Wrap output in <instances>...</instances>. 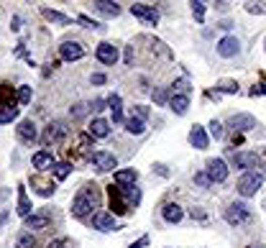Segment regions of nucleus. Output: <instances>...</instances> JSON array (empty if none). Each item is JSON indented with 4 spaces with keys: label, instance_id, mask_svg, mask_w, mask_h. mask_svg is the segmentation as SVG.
Returning a JSON list of instances; mask_svg holds the SVG:
<instances>
[{
    "label": "nucleus",
    "instance_id": "f257e3e1",
    "mask_svg": "<svg viewBox=\"0 0 266 248\" xmlns=\"http://www.w3.org/2000/svg\"><path fill=\"white\" fill-rule=\"evenodd\" d=\"M97 205H100L97 187H85L77 197H74V202H72V215L74 218H87V213L92 208H97Z\"/></svg>",
    "mask_w": 266,
    "mask_h": 248
},
{
    "label": "nucleus",
    "instance_id": "f03ea898",
    "mask_svg": "<svg viewBox=\"0 0 266 248\" xmlns=\"http://www.w3.org/2000/svg\"><path fill=\"white\" fill-rule=\"evenodd\" d=\"M261 182H263V177H261L256 169L243 172V174H241V179H238V194H241V197H253V194L258 192Z\"/></svg>",
    "mask_w": 266,
    "mask_h": 248
},
{
    "label": "nucleus",
    "instance_id": "7ed1b4c3",
    "mask_svg": "<svg viewBox=\"0 0 266 248\" xmlns=\"http://www.w3.org/2000/svg\"><path fill=\"white\" fill-rule=\"evenodd\" d=\"M225 220L231 225H243V223L251 220V208L246 202H231L228 210H225Z\"/></svg>",
    "mask_w": 266,
    "mask_h": 248
},
{
    "label": "nucleus",
    "instance_id": "20e7f679",
    "mask_svg": "<svg viewBox=\"0 0 266 248\" xmlns=\"http://www.w3.org/2000/svg\"><path fill=\"white\" fill-rule=\"evenodd\" d=\"M90 159H92V164H95L100 172H113V169H118V159H116V154H110V151H92Z\"/></svg>",
    "mask_w": 266,
    "mask_h": 248
},
{
    "label": "nucleus",
    "instance_id": "39448f33",
    "mask_svg": "<svg viewBox=\"0 0 266 248\" xmlns=\"http://www.w3.org/2000/svg\"><path fill=\"white\" fill-rule=\"evenodd\" d=\"M131 13H133L136 18H141L143 23H148V26H156V23H159V11H156L154 6L133 3V6H131Z\"/></svg>",
    "mask_w": 266,
    "mask_h": 248
},
{
    "label": "nucleus",
    "instance_id": "423d86ee",
    "mask_svg": "<svg viewBox=\"0 0 266 248\" xmlns=\"http://www.w3.org/2000/svg\"><path fill=\"white\" fill-rule=\"evenodd\" d=\"M59 57L64 62H77L85 57V46L80 44V41H64V44L59 46Z\"/></svg>",
    "mask_w": 266,
    "mask_h": 248
},
{
    "label": "nucleus",
    "instance_id": "0eeeda50",
    "mask_svg": "<svg viewBox=\"0 0 266 248\" xmlns=\"http://www.w3.org/2000/svg\"><path fill=\"white\" fill-rule=\"evenodd\" d=\"M207 177H210L212 184L225 182V179H228V164H225L223 159H210V161H207Z\"/></svg>",
    "mask_w": 266,
    "mask_h": 248
},
{
    "label": "nucleus",
    "instance_id": "6e6552de",
    "mask_svg": "<svg viewBox=\"0 0 266 248\" xmlns=\"http://www.w3.org/2000/svg\"><path fill=\"white\" fill-rule=\"evenodd\" d=\"M241 52V41L236 38V36H223L220 41H218V54L223 57V59H231V57H236Z\"/></svg>",
    "mask_w": 266,
    "mask_h": 248
},
{
    "label": "nucleus",
    "instance_id": "1a4fd4ad",
    "mask_svg": "<svg viewBox=\"0 0 266 248\" xmlns=\"http://www.w3.org/2000/svg\"><path fill=\"white\" fill-rule=\"evenodd\" d=\"M95 57H97V62L113 67V64L118 62V46H113V44H108V41H102V44H97V49H95Z\"/></svg>",
    "mask_w": 266,
    "mask_h": 248
},
{
    "label": "nucleus",
    "instance_id": "9d476101",
    "mask_svg": "<svg viewBox=\"0 0 266 248\" xmlns=\"http://www.w3.org/2000/svg\"><path fill=\"white\" fill-rule=\"evenodd\" d=\"M231 128H233V131H238V133H246V131L258 128V120H256L253 115L238 113V115H233V118H231Z\"/></svg>",
    "mask_w": 266,
    "mask_h": 248
},
{
    "label": "nucleus",
    "instance_id": "9b49d317",
    "mask_svg": "<svg viewBox=\"0 0 266 248\" xmlns=\"http://www.w3.org/2000/svg\"><path fill=\"white\" fill-rule=\"evenodd\" d=\"M92 228L102 230V233H110V230H116V218H113V213H108V210H97L92 215Z\"/></svg>",
    "mask_w": 266,
    "mask_h": 248
},
{
    "label": "nucleus",
    "instance_id": "f8f14e48",
    "mask_svg": "<svg viewBox=\"0 0 266 248\" xmlns=\"http://www.w3.org/2000/svg\"><path fill=\"white\" fill-rule=\"evenodd\" d=\"M231 161H233V167L236 169H253L256 167V161H258V156L256 154H251V151H236L233 156H231Z\"/></svg>",
    "mask_w": 266,
    "mask_h": 248
},
{
    "label": "nucleus",
    "instance_id": "ddd939ff",
    "mask_svg": "<svg viewBox=\"0 0 266 248\" xmlns=\"http://www.w3.org/2000/svg\"><path fill=\"white\" fill-rule=\"evenodd\" d=\"M64 133H67L64 123H62V120H54V123H49V126H46V133H44L41 143H44V146H49V143H57L59 138H64Z\"/></svg>",
    "mask_w": 266,
    "mask_h": 248
},
{
    "label": "nucleus",
    "instance_id": "4468645a",
    "mask_svg": "<svg viewBox=\"0 0 266 248\" xmlns=\"http://www.w3.org/2000/svg\"><path fill=\"white\" fill-rule=\"evenodd\" d=\"M16 131H18V138L23 143H33L36 138H39V131H36V123L33 120H21Z\"/></svg>",
    "mask_w": 266,
    "mask_h": 248
},
{
    "label": "nucleus",
    "instance_id": "2eb2a0df",
    "mask_svg": "<svg viewBox=\"0 0 266 248\" xmlns=\"http://www.w3.org/2000/svg\"><path fill=\"white\" fill-rule=\"evenodd\" d=\"M92 8H95L97 13L108 16V18H116V16H121V6H118V3H113V0H95V3H92Z\"/></svg>",
    "mask_w": 266,
    "mask_h": 248
},
{
    "label": "nucleus",
    "instance_id": "dca6fc26",
    "mask_svg": "<svg viewBox=\"0 0 266 248\" xmlns=\"http://www.w3.org/2000/svg\"><path fill=\"white\" fill-rule=\"evenodd\" d=\"M87 133H90V138H108V133H110V123H108L105 118H95V120L90 123Z\"/></svg>",
    "mask_w": 266,
    "mask_h": 248
},
{
    "label": "nucleus",
    "instance_id": "f3484780",
    "mask_svg": "<svg viewBox=\"0 0 266 248\" xmlns=\"http://www.w3.org/2000/svg\"><path fill=\"white\" fill-rule=\"evenodd\" d=\"M189 143H192L195 148H207L210 136L205 133V128H202V126H192V131H189Z\"/></svg>",
    "mask_w": 266,
    "mask_h": 248
},
{
    "label": "nucleus",
    "instance_id": "a211bd4d",
    "mask_svg": "<svg viewBox=\"0 0 266 248\" xmlns=\"http://www.w3.org/2000/svg\"><path fill=\"white\" fill-rule=\"evenodd\" d=\"M162 218H164L167 223H179V220L184 218V210L179 208L177 202H169V205H164V208H162Z\"/></svg>",
    "mask_w": 266,
    "mask_h": 248
},
{
    "label": "nucleus",
    "instance_id": "6ab92c4d",
    "mask_svg": "<svg viewBox=\"0 0 266 248\" xmlns=\"http://www.w3.org/2000/svg\"><path fill=\"white\" fill-rule=\"evenodd\" d=\"M31 161H33L36 169H46V167H51V164H54V154H51V148H41V151L33 154Z\"/></svg>",
    "mask_w": 266,
    "mask_h": 248
},
{
    "label": "nucleus",
    "instance_id": "aec40b11",
    "mask_svg": "<svg viewBox=\"0 0 266 248\" xmlns=\"http://www.w3.org/2000/svg\"><path fill=\"white\" fill-rule=\"evenodd\" d=\"M49 223H51V220H49V215L36 213V215H28V218H26V230H44Z\"/></svg>",
    "mask_w": 266,
    "mask_h": 248
},
{
    "label": "nucleus",
    "instance_id": "412c9836",
    "mask_svg": "<svg viewBox=\"0 0 266 248\" xmlns=\"http://www.w3.org/2000/svg\"><path fill=\"white\" fill-rule=\"evenodd\" d=\"M169 108H172L177 115H184V113H187V108H189V95H177V92H172Z\"/></svg>",
    "mask_w": 266,
    "mask_h": 248
},
{
    "label": "nucleus",
    "instance_id": "4be33fe9",
    "mask_svg": "<svg viewBox=\"0 0 266 248\" xmlns=\"http://www.w3.org/2000/svg\"><path fill=\"white\" fill-rule=\"evenodd\" d=\"M16 118H18V108L13 103H0V126H6V123H11Z\"/></svg>",
    "mask_w": 266,
    "mask_h": 248
},
{
    "label": "nucleus",
    "instance_id": "5701e85b",
    "mask_svg": "<svg viewBox=\"0 0 266 248\" xmlns=\"http://www.w3.org/2000/svg\"><path fill=\"white\" fill-rule=\"evenodd\" d=\"M18 215L26 220L31 215V202H28V194H26V187L18 184Z\"/></svg>",
    "mask_w": 266,
    "mask_h": 248
},
{
    "label": "nucleus",
    "instance_id": "b1692460",
    "mask_svg": "<svg viewBox=\"0 0 266 248\" xmlns=\"http://www.w3.org/2000/svg\"><path fill=\"white\" fill-rule=\"evenodd\" d=\"M41 16H44L46 21H51V23H59V26H69V23H72L69 16H64V13H59V11H51V8H41Z\"/></svg>",
    "mask_w": 266,
    "mask_h": 248
},
{
    "label": "nucleus",
    "instance_id": "393cba45",
    "mask_svg": "<svg viewBox=\"0 0 266 248\" xmlns=\"http://www.w3.org/2000/svg\"><path fill=\"white\" fill-rule=\"evenodd\" d=\"M136 179H138V172H136V169H118V172H116V182H118L121 187H123V184H131V187H133Z\"/></svg>",
    "mask_w": 266,
    "mask_h": 248
},
{
    "label": "nucleus",
    "instance_id": "a878e982",
    "mask_svg": "<svg viewBox=\"0 0 266 248\" xmlns=\"http://www.w3.org/2000/svg\"><path fill=\"white\" fill-rule=\"evenodd\" d=\"M108 105H110V110H113V123H123V108H121V97H118V95H113V97L108 100Z\"/></svg>",
    "mask_w": 266,
    "mask_h": 248
},
{
    "label": "nucleus",
    "instance_id": "bb28decb",
    "mask_svg": "<svg viewBox=\"0 0 266 248\" xmlns=\"http://www.w3.org/2000/svg\"><path fill=\"white\" fill-rule=\"evenodd\" d=\"M126 131H128V133H133V136H141V133H143V131H146V123H143V120H138V118H133V115H131V118H128V120H126Z\"/></svg>",
    "mask_w": 266,
    "mask_h": 248
},
{
    "label": "nucleus",
    "instance_id": "cd10ccee",
    "mask_svg": "<svg viewBox=\"0 0 266 248\" xmlns=\"http://www.w3.org/2000/svg\"><path fill=\"white\" fill-rule=\"evenodd\" d=\"M72 174V164L69 161H62V164H57V167H54V177L62 182V179H67Z\"/></svg>",
    "mask_w": 266,
    "mask_h": 248
},
{
    "label": "nucleus",
    "instance_id": "c85d7f7f",
    "mask_svg": "<svg viewBox=\"0 0 266 248\" xmlns=\"http://www.w3.org/2000/svg\"><path fill=\"white\" fill-rule=\"evenodd\" d=\"M33 245H36V240H33L31 233H21L16 238V248H33Z\"/></svg>",
    "mask_w": 266,
    "mask_h": 248
},
{
    "label": "nucleus",
    "instance_id": "c756f323",
    "mask_svg": "<svg viewBox=\"0 0 266 248\" xmlns=\"http://www.w3.org/2000/svg\"><path fill=\"white\" fill-rule=\"evenodd\" d=\"M31 97H33V90H31L28 85H21V87H18V103H21V105H28Z\"/></svg>",
    "mask_w": 266,
    "mask_h": 248
},
{
    "label": "nucleus",
    "instance_id": "7c9ffc66",
    "mask_svg": "<svg viewBox=\"0 0 266 248\" xmlns=\"http://www.w3.org/2000/svg\"><path fill=\"white\" fill-rule=\"evenodd\" d=\"M189 6H192V13H195L197 23H202L205 21V3L202 0H195V3H189Z\"/></svg>",
    "mask_w": 266,
    "mask_h": 248
},
{
    "label": "nucleus",
    "instance_id": "2f4dec72",
    "mask_svg": "<svg viewBox=\"0 0 266 248\" xmlns=\"http://www.w3.org/2000/svg\"><path fill=\"white\" fill-rule=\"evenodd\" d=\"M169 100H172V97H169V92H167L164 87H159V90H154V103H156V105H167Z\"/></svg>",
    "mask_w": 266,
    "mask_h": 248
},
{
    "label": "nucleus",
    "instance_id": "473e14b6",
    "mask_svg": "<svg viewBox=\"0 0 266 248\" xmlns=\"http://www.w3.org/2000/svg\"><path fill=\"white\" fill-rule=\"evenodd\" d=\"M207 128H210V136H212L215 141H220V138H223V126H220L218 120H210V126H207Z\"/></svg>",
    "mask_w": 266,
    "mask_h": 248
},
{
    "label": "nucleus",
    "instance_id": "72a5a7b5",
    "mask_svg": "<svg viewBox=\"0 0 266 248\" xmlns=\"http://www.w3.org/2000/svg\"><path fill=\"white\" fill-rule=\"evenodd\" d=\"M85 115H87V105H85V103H80V105L72 108V118H85Z\"/></svg>",
    "mask_w": 266,
    "mask_h": 248
},
{
    "label": "nucleus",
    "instance_id": "f704fd0d",
    "mask_svg": "<svg viewBox=\"0 0 266 248\" xmlns=\"http://www.w3.org/2000/svg\"><path fill=\"white\" fill-rule=\"evenodd\" d=\"M195 184H200L202 189H207L212 182H210V177H207V172H205V174H195Z\"/></svg>",
    "mask_w": 266,
    "mask_h": 248
},
{
    "label": "nucleus",
    "instance_id": "c9c22d12",
    "mask_svg": "<svg viewBox=\"0 0 266 248\" xmlns=\"http://www.w3.org/2000/svg\"><path fill=\"white\" fill-rule=\"evenodd\" d=\"M146 115H148V110H146L143 105H136V108H133V118H138V120H146Z\"/></svg>",
    "mask_w": 266,
    "mask_h": 248
},
{
    "label": "nucleus",
    "instance_id": "e433bc0d",
    "mask_svg": "<svg viewBox=\"0 0 266 248\" xmlns=\"http://www.w3.org/2000/svg\"><path fill=\"white\" fill-rule=\"evenodd\" d=\"M77 21H80V23H85V26H90V28H102L97 21H92V18H87V16H80Z\"/></svg>",
    "mask_w": 266,
    "mask_h": 248
},
{
    "label": "nucleus",
    "instance_id": "4c0bfd02",
    "mask_svg": "<svg viewBox=\"0 0 266 248\" xmlns=\"http://www.w3.org/2000/svg\"><path fill=\"white\" fill-rule=\"evenodd\" d=\"M220 90H223V92H238V85H236V82H223Z\"/></svg>",
    "mask_w": 266,
    "mask_h": 248
},
{
    "label": "nucleus",
    "instance_id": "58836bf2",
    "mask_svg": "<svg viewBox=\"0 0 266 248\" xmlns=\"http://www.w3.org/2000/svg\"><path fill=\"white\" fill-rule=\"evenodd\" d=\"M49 248H69V240H67V238H59V240L49 243Z\"/></svg>",
    "mask_w": 266,
    "mask_h": 248
},
{
    "label": "nucleus",
    "instance_id": "ea45409f",
    "mask_svg": "<svg viewBox=\"0 0 266 248\" xmlns=\"http://www.w3.org/2000/svg\"><path fill=\"white\" fill-rule=\"evenodd\" d=\"M148 245V235H143V238H138L136 243H131V248H146Z\"/></svg>",
    "mask_w": 266,
    "mask_h": 248
},
{
    "label": "nucleus",
    "instance_id": "a19ab883",
    "mask_svg": "<svg viewBox=\"0 0 266 248\" xmlns=\"http://www.w3.org/2000/svg\"><path fill=\"white\" fill-rule=\"evenodd\" d=\"M246 11H248V13H263V8L256 6V3H246Z\"/></svg>",
    "mask_w": 266,
    "mask_h": 248
},
{
    "label": "nucleus",
    "instance_id": "79ce46f5",
    "mask_svg": "<svg viewBox=\"0 0 266 248\" xmlns=\"http://www.w3.org/2000/svg\"><path fill=\"white\" fill-rule=\"evenodd\" d=\"M192 218H197V220H205L207 215H205V213H202L200 208H192Z\"/></svg>",
    "mask_w": 266,
    "mask_h": 248
},
{
    "label": "nucleus",
    "instance_id": "37998d69",
    "mask_svg": "<svg viewBox=\"0 0 266 248\" xmlns=\"http://www.w3.org/2000/svg\"><path fill=\"white\" fill-rule=\"evenodd\" d=\"M126 64H133V46L126 49Z\"/></svg>",
    "mask_w": 266,
    "mask_h": 248
},
{
    "label": "nucleus",
    "instance_id": "c03bdc74",
    "mask_svg": "<svg viewBox=\"0 0 266 248\" xmlns=\"http://www.w3.org/2000/svg\"><path fill=\"white\" fill-rule=\"evenodd\" d=\"M105 82V74H92V85H102Z\"/></svg>",
    "mask_w": 266,
    "mask_h": 248
},
{
    "label": "nucleus",
    "instance_id": "a18cd8bd",
    "mask_svg": "<svg viewBox=\"0 0 266 248\" xmlns=\"http://www.w3.org/2000/svg\"><path fill=\"white\" fill-rule=\"evenodd\" d=\"M261 92H266V85H261Z\"/></svg>",
    "mask_w": 266,
    "mask_h": 248
}]
</instances>
